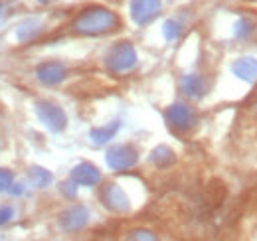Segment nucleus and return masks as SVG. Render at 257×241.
I'll return each mask as SVG.
<instances>
[{
	"instance_id": "obj_1",
	"label": "nucleus",
	"mask_w": 257,
	"mask_h": 241,
	"mask_svg": "<svg viewBox=\"0 0 257 241\" xmlns=\"http://www.w3.org/2000/svg\"><path fill=\"white\" fill-rule=\"evenodd\" d=\"M121 20L115 12L101 8V6H93L83 10L75 22H73V30L77 34H87V36H97V34H107V32L119 30Z\"/></svg>"
},
{
	"instance_id": "obj_2",
	"label": "nucleus",
	"mask_w": 257,
	"mask_h": 241,
	"mask_svg": "<svg viewBox=\"0 0 257 241\" xmlns=\"http://www.w3.org/2000/svg\"><path fill=\"white\" fill-rule=\"evenodd\" d=\"M105 63H107V67L111 71H117V73L128 71L137 63V52H135V48L128 42H121V44H117V46H113L109 50V54L105 58Z\"/></svg>"
},
{
	"instance_id": "obj_3",
	"label": "nucleus",
	"mask_w": 257,
	"mask_h": 241,
	"mask_svg": "<svg viewBox=\"0 0 257 241\" xmlns=\"http://www.w3.org/2000/svg\"><path fill=\"white\" fill-rule=\"evenodd\" d=\"M36 115L54 133H62L65 125H67V117H65L64 109L60 105L52 103V101H38L36 103Z\"/></svg>"
},
{
	"instance_id": "obj_4",
	"label": "nucleus",
	"mask_w": 257,
	"mask_h": 241,
	"mask_svg": "<svg viewBox=\"0 0 257 241\" xmlns=\"http://www.w3.org/2000/svg\"><path fill=\"white\" fill-rule=\"evenodd\" d=\"M164 117H166L168 127H172L174 131H180V133H186V131L194 129L196 127V120H198L194 109L188 107L186 103H174L172 107L166 109Z\"/></svg>"
},
{
	"instance_id": "obj_5",
	"label": "nucleus",
	"mask_w": 257,
	"mask_h": 241,
	"mask_svg": "<svg viewBox=\"0 0 257 241\" xmlns=\"http://www.w3.org/2000/svg\"><path fill=\"white\" fill-rule=\"evenodd\" d=\"M162 10V0H131V16L135 24H151Z\"/></svg>"
},
{
	"instance_id": "obj_6",
	"label": "nucleus",
	"mask_w": 257,
	"mask_h": 241,
	"mask_svg": "<svg viewBox=\"0 0 257 241\" xmlns=\"http://www.w3.org/2000/svg\"><path fill=\"white\" fill-rule=\"evenodd\" d=\"M105 160L113 170H127V168H133L137 164L139 152L133 145H117L107 152Z\"/></svg>"
},
{
	"instance_id": "obj_7",
	"label": "nucleus",
	"mask_w": 257,
	"mask_h": 241,
	"mask_svg": "<svg viewBox=\"0 0 257 241\" xmlns=\"http://www.w3.org/2000/svg\"><path fill=\"white\" fill-rule=\"evenodd\" d=\"M36 75L44 85L54 87V85H60L64 81L65 75H67V69L60 61H46V63L36 67Z\"/></svg>"
},
{
	"instance_id": "obj_8",
	"label": "nucleus",
	"mask_w": 257,
	"mask_h": 241,
	"mask_svg": "<svg viewBox=\"0 0 257 241\" xmlns=\"http://www.w3.org/2000/svg\"><path fill=\"white\" fill-rule=\"evenodd\" d=\"M87 221H89V211L83 206H73L60 215V225L64 231H79L87 225Z\"/></svg>"
},
{
	"instance_id": "obj_9",
	"label": "nucleus",
	"mask_w": 257,
	"mask_h": 241,
	"mask_svg": "<svg viewBox=\"0 0 257 241\" xmlns=\"http://www.w3.org/2000/svg\"><path fill=\"white\" fill-rule=\"evenodd\" d=\"M101 198H103V204H105L109 210H113V211H127L128 210L127 196H125V192H123L117 184H107V186L103 188Z\"/></svg>"
},
{
	"instance_id": "obj_10",
	"label": "nucleus",
	"mask_w": 257,
	"mask_h": 241,
	"mask_svg": "<svg viewBox=\"0 0 257 241\" xmlns=\"http://www.w3.org/2000/svg\"><path fill=\"white\" fill-rule=\"evenodd\" d=\"M71 180L77 186H97L101 182V172L97 170L93 164L89 162H81L71 170Z\"/></svg>"
},
{
	"instance_id": "obj_11",
	"label": "nucleus",
	"mask_w": 257,
	"mask_h": 241,
	"mask_svg": "<svg viewBox=\"0 0 257 241\" xmlns=\"http://www.w3.org/2000/svg\"><path fill=\"white\" fill-rule=\"evenodd\" d=\"M231 71L239 79H243L247 83H253L257 79V60L255 58H239V60L231 63Z\"/></svg>"
},
{
	"instance_id": "obj_12",
	"label": "nucleus",
	"mask_w": 257,
	"mask_h": 241,
	"mask_svg": "<svg viewBox=\"0 0 257 241\" xmlns=\"http://www.w3.org/2000/svg\"><path fill=\"white\" fill-rule=\"evenodd\" d=\"M180 91L190 97V99H200L204 93H206V81L196 75V73H190V75H184L180 79Z\"/></svg>"
},
{
	"instance_id": "obj_13",
	"label": "nucleus",
	"mask_w": 257,
	"mask_h": 241,
	"mask_svg": "<svg viewBox=\"0 0 257 241\" xmlns=\"http://www.w3.org/2000/svg\"><path fill=\"white\" fill-rule=\"evenodd\" d=\"M119 129H121V123H119V120H113V123L107 125V127L93 129V131L89 133V137H91V141H93L95 145H105V143H109V141L119 133Z\"/></svg>"
},
{
	"instance_id": "obj_14",
	"label": "nucleus",
	"mask_w": 257,
	"mask_h": 241,
	"mask_svg": "<svg viewBox=\"0 0 257 241\" xmlns=\"http://www.w3.org/2000/svg\"><path fill=\"white\" fill-rule=\"evenodd\" d=\"M233 34L237 40H249L255 34V22L251 18H239L233 26Z\"/></svg>"
},
{
	"instance_id": "obj_15",
	"label": "nucleus",
	"mask_w": 257,
	"mask_h": 241,
	"mask_svg": "<svg viewBox=\"0 0 257 241\" xmlns=\"http://www.w3.org/2000/svg\"><path fill=\"white\" fill-rule=\"evenodd\" d=\"M151 162L155 166H159V168H164V166L174 162V154L168 147H159V149H155L151 152Z\"/></svg>"
},
{
	"instance_id": "obj_16",
	"label": "nucleus",
	"mask_w": 257,
	"mask_h": 241,
	"mask_svg": "<svg viewBox=\"0 0 257 241\" xmlns=\"http://www.w3.org/2000/svg\"><path fill=\"white\" fill-rule=\"evenodd\" d=\"M40 32H42V22H38V20H26L20 26V30H18V40L28 42V40H32L34 36H38Z\"/></svg>"
},
{
	"instance_id": "obj_17",
	"label": "nucleus",
	"mask_w": 257,
	"mask_h": 241,
	"mask_svg": "<svg viewBox=\"0 0 257 241\" xmlns=\"http://www.w3.org/2000/svg\"><path fill=\"white\" fill-rule=\"evenodd\" d=\"M30 180L36 188H48L54 180V176L46 168H32L30 170Z\"/></svg>"
},
{
	"instance_id": "obj_18",
	"label": "nucleus",
	"mask_w": 257,
	"mask_h": 241,
	"mask_svg": "<svg viewBox=\"0 0 257 241\" xmlns=\"http://www.w3.org/2000/svg\"><path fill=\"white\" fill-rule=\"evenodd\" d=\"M182 30H184V22H182L180 18H170V20L164 24V38H166L168 42H172V40L180 38Z\"/></svg>"
},
{
	"instance_id": "obj_19",
	"label": "nucleus",
	"mask_w": 257,
	"mask_h": 241,
	"mask_svg": "<svg viewBox=\"0 0 257 241\" xmlns=\"http://www.w3.org/2000/svg\"><path fill=\"white\" fill-rule=\"evenodd\" d=\"M12 182H14L12 172H10V170H6V168H0V192L8 190V188L12 186Z\"/></svg>"
},
{
	"instance_id": "obj_20",
	"label": "nucleus",
	"mask_w": 257,
	"mask_h": 241,
	"mask_svg": "<svg viewBox=\"0 0 257 241\" xmlns=\"http://www.w3.org/2000/svg\"><path fill=\"white\" fill-rule=\"evenodd\" d=\"M77 184L71 180V182H64L62 184V192L65 194V198H69V200H75V196H77V188H75Z\"/></svg>"
},
{
	"instance_id": "obj_21",
	"label": "nucleus",
	"mask_w": 257,
	"mask_h": 241,
	"mask_svg": "<svg viewBox=\"0 0 257 241\" xmlns=\"http://www.w3.org/2000/svg\"><path fill=\"white\" fill-rule=\"evenodd\" d=\"M14 217V208L12 206H0V225H4V223H8L10 219Z\"/></svg>"
},
{
	"instance_id": "obj_22",
	"label": "nucleus",
	"mask_w": 257,
	"mask_h": 241,
	"mask_svg": "<svg viewBox=\"0 0 257 241\" xmlns=\"http://www.w3.org/2000/svg\"><path fill=\"white\" fill-rule=\"evenodd\" d=\"M8 192H10L12 196H20V194H24V186H22V184H14V182H12V186L8 188Z\"/></svg>"
},
{
	"instance_id": "obj_23",
	"label": "nucleus",
	"mask_w": 257,
	"mask_h": 241,
	"mask_svg": "<svg viewBox=\"0 0 257 241\" xmlns=\"http://www.w3.org/2000/svg\"><path fill=\"white\" fill-rule=\"evenodd\" d=\"M2 10H4V8H2V2H0V20H2V16H4V14H2Z\"/></svg>"
},
{
	"instance_id": "obj_24",
	"label": "nucleus",
	"mask_w": 257,
	"mask_h": 241,
	"mask_svg": "<svg viewBox=\"0 0 257 241\" xmlns=\"http://www.w3.org/2000/svg\"><path fill=\"white\" fill-rule=\"evenodd\" d=\"M38 2H40V4H48L50 0H38Z\"/></svg>"
},
{
	"instance_id": "obj_25",
	"label": "nucleus",
	"mask_w": 257,
	"mask_h": 241,
	"mask_svg": "<svg viewBox=\"0 0 257 241\" xmlns=\"http://www.w3.org/2000/svg\"><path fill=\"white\" fill-rule=\"evenodd\" d=\"M255 111H257V103H255Z\"/></svg>"
}]
</instances>
